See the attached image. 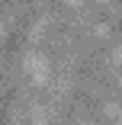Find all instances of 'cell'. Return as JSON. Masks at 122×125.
Returning a JSON list of instances; mask_svg holds the SVG:
<instances>
[{
  "label": "cell",
  "mask_w": 122,
  "mask_h": 125,
  "mask_svg": "<svg viewBox=\"0 0 122 125\" xmlns=\"http://www.w3.org/2000/svg\"><path fill=\"white\" fill-rule=\"evenodd\" d=\"M93 32L103 39V35H109V26H106V22H96V26H93Z\"/></svg>",
  "instance_id": "cell-3"
},
{
  "label": "cell",
  "mask_w": 122,
  "mask_h": 125,
  "mask_svg": "<svg viewBox=\"0 0 122 125\" xmlns=\"http://www.w3.org/2000/svg\"><path fill=\"white\" fill-rule=\"evenodd\" d=\"M26 71L35 87H48V77H52V71H48V58L42 52H29L26 55Z\"/></svg>",
  "instance_id": "cell-1"
},
{
  "label": "cell",
  "mask_w": 122,
  "mask_h": 125,
  "mask_svg": "<svg viewBox=\"0 0 122 125\" xmlns=\"http://www.w3.org/2000/svg\"><path fill=\"white\" fill-rule=\"evenodd\" d=\"M103 112H106L109 119H119V112H122V106H119V103H106V106H103Z\"/></svg>",
  "instance_id": "cell-2"
},
{
  "label": "cell",
  "mask_w": 122,
  "mask_h": 125,
  "mask_svg": "<svg viewBox=\"0 0 122 125\" xmlns=\"http://www.w3.org/2000/svg\"><path fill=\"white\" fill-rule=\"evenodd\" d=\"M103 3H109V0H103Z\"/></svg>",
  "instance_id": "cell-8"
},
{
  "label": "cell",
  "mask_w": 122,
  "mask_h": 125,
  "mask_svg": "<svg viewBox=\"0 0 122 125\" xmlns=\"http://www.w3.org/2000/svg\"><path fill=\"white\" fill-rule=\"evenodd\" d=\"M119 87H122V80H119Z\"/></svg>",
  "instance_id": "cell-9"
},
{
  "label": "cell",
  "mask_w": 122,
  "mask_h": 125,
  "mask_svg": "<svg viewBox=\"0 0 122 125\" xmlns=\"http://www.w3.org/2000/svg\"><path fill=\"white\" fill-rule=\"evenodd\" d=\"M112 61H116V64H122V45H119V48H112Z\"/></svg>",
  "instance_id": "cell-4"
},
{
  "label": "cell",
  "mask_w": 122,
  "mask_h": 125,
  "mask_svg": "<svg viewBox=\"0 0 122 125\" xmlns=\"http://www.w3.org/2000/svg\"><path fill=\"white\" fill-rule=\"evenodd\" d=\"M0 35H3V22H0Z\"/></svg>",
  "instance_id": "cell-6"
},
{
  "label": "cell",
  "mask_w": 122,
  "mask_h": 125,
  "mask_svg": "<svg viewBox=\"0 0 122 125\" xmlns=\"http://www.w3.org/2000/svg\"><path fill=\"white\" fill-rule=\"evenodd\" d=\"M119 119H122V112H119Z\"/></svg>",
  "instance_id": "cell-10"
},
{
  "label": "cell",
  "mask_w": 122,
  "mask_h": 125,
  "mask_svg": "<svg viewBox=\"0 0 122 125\" xmlns=\"http://www.w3.org/2000/svg\"><path fill=\"white\" fill-rule=\"evenodd\" d=\"M84 125H93V122H84Z\"/></svg>",
  "instance_id": "cell-7"
},
{
  "label": "cell",
  "mask_w": 122,
  "mask_h": 125,
  "mask_svg": "<svg viewBox=\"0 0 122 125\" xmlns=\"http://www.w3.org/2000/svg\"><path fill=\"white\" fill-rule=\"evenodd\" d=\"M64 3H67V7H74V10H80V7H84V0H64Z\"/></svg>",
  "instance_id": "cell-5"
}]
</instances>
